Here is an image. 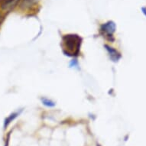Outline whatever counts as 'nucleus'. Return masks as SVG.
Masks as SVG:
<instances>
[{
	"mask_svg": "<svg viewBox=\"0 0 146 146\" xmlns=\"http://www.w3.org/2000/svg\"><path fill=\"white\" fill-rule=\"evenodd\" d=\"M64 49L67 50V54H77L79 52L80 47L81 44V38L76 35H65L63 38Z\"/></svg>",
	"mask_w": 146,
	"mask_h": 146,
	"instance_id": "obj_1",
	"label": "nucleus"
},
{
	"mask_svg": "<svg viewBox=\"0 0 146 146\" xmlns=\"http://www.w3.org/2000/svg\"><path fill=\"white\" fill-rule=\"evenodd\" d=\"M19 1V0H1L0 7L3 11L9 12L16 6Z\"/></svg>",
	"mask_w": 146,
	"mask_h": 146,
	"instance_id": "obj_2",
	"label": "nucleus"
},
{
	"mask_svg": "<svg viewBox=\"0 0 146 146\" xmlns=\"http://www.w3.org/2000/svg\"><path fill=\"white\" fill-rule=\"evenodd\" d=\"M115 24L112 22H109L106 24L103 25L101 27V31H103V33L105 34L106 35H110L112 36L113 33L115 31Z\"/></svg>",
	"mask_w": 146,
	"mask_h": 146,
	"instance_id": "obj_3",
	"label": "nucleus"
},
{
	"mask_svg": "<svg viewBox=\"0 0 146 146\" xmlns=\"http://www.w3.org/2000/svg\"><path fill=\"white\" fill-rule=\"evenodd\" d=\"M38 2V0H22V7L23 8H29L31 5L35 4Z\"/></svg>",
	"mask_w": 146,
	"mask_h": 146,
	"instance_id": "obj_4",
	"label": "nucleus"
},
{
	"mask_svg": "<svg viewBox=\"0 0 146 146\" xmlns=\"http://www.w3.org/2000/svg\"><path fill=\"white\" fill-rule=\"evenodd\" d=\"M41 101H42V103H43L44 105L47 106L48 107H53V106H55V103H54L53 101L50 100H48V99L47 98L41 99Z\"/></svg>",
	"mask_w": 146,
	"mask_h": 146,
	"instance_id": "obj_5",
	"label": "nucleus"
},
{
	"mask_svg": "<svg viewBox=\"0 0 146 146\" xmlns=\"http://www.w3.org/2000/svg\"><path fill=\"white\" fill-rule=\"evenodd\" d=\"M18 114H19V113H14V114H12V115H10L9 117V118H7V119L5 120V125H5V126H7L9 124L10 122H12V120L14 119L16 117V116H17V115H18Z\"/></svg>",
	"mask_w": 146,
	"mask_h": 146,
	"instance_id": "obj_6",
	"label": "nucleus"
},
{
	"mask_svg": "<svg viewBox=\"0 0 146 146\" xmlns=\"http://www.w3.org/2000/svg\"><path fill=\"white\" fill-rule=\"evenodd\" d=\"M5 146H8V143L7 144H6V145H5Z\"/></svg>",
	"mask_w": 146,
	"mask_h": 146,
	"instance_id": "obj_7",
	"label": "nucleus"
}]
</instances>
